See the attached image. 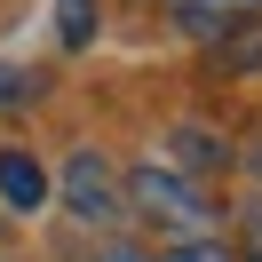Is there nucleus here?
I'll use <instances>...</instances> for the list:
<instances>
[{"label":"nucleus","instance_id":"2","mask_svg":"<svg viewBox=\"0 0 262 262\" xmlns=\"http://www.w3.org/2000/svg\"><path fill=\"white\" fill-rule=\"evenodd\" d=\"M64 207L80 214V223H96V230H112L119 214H127L119 175L103 167V151H72V167H64Z\"/></svg>","mask_w":262,"mask_h":262},{"label":"nucleus","instance_id":"7","mask_svg":"<svg viewBox=\"0 0 262 262\" xmlns=\"http://www.w3.org/2000/svg\"><path fill=\"white\" fill-rule=\"evenodd\" d=\"M40 88H48L40 72H24V64H0V112H16V103H32Z\"/></svg>","mask_w":262,"mask_h":262},{"label":"nucleus","instance_id":"1","mask_svg":"<svg viewBox=\"0 0 262 262\" xmlns=\"http://www.w3.org/2000/svg\"><path fill=\"white\" fill-rule=\"evenodd\" d=\"M119 199H127V214L167 223V230H199V223H207V191H199V183H183V175H167L159 159H151V167H135Z\"/></svg>","mask_w":262,"mask_h":262},{"label":"nucleus","instance_id":"11","mask_svg":"<svg viewBox=\"0 0 262 262\" xmlns=\"http://www.w3.org/2000/svg\"><path fill=\"white\" fill-rule=\"evenodd\" d=\"M246 254L262 262V214H254V223H246ZM246 254H238V262H246Z\"/></svg>","mask_w":262,"mask_h":262},{"label":"nucleus","instance_id":"10","mask_svg":"<svg viewBox=\"0 0 262 262\" xmlns=\"http://www.w3.org/2000/svg\"><path fill=\"white\" fill-rule=\"evenodd\" d=\"M96 262H151V254H143V246H127V238H112V246H103Z\"/></svg>","mask_w":262,"mask_h":262},{"label":"nucleus","instance_id":"4","mask_svg":"<svg viewBox=\"0 0 262 262\" xmlns=\"http://www.w3.org/2000/svg\"><path fill=\"white\" fill-rule=\"evenodd\" d=\"M0 199H8L16 214H32L40 199H48V175H40L32 151H0Z\"/></svg>","mask_w":262,"mask_h":262},{"label":"nucleus","instance_id":"6","mask_svg":"<svg viewBox=\"0 0 262 262\" xmlns=\"http://www.w3.org/2000/svg\"><path fill=\"white\" fill-rule=\"evenodd\" d=\"M96 24H103L96 0H56V32H64V48H88V40H96Z\"/></svg>","mask_w":262,"mask_h":262},{"label":"nucleus","instance_id":"12","mask_svg":"<svg viewBox=\"0 0 262 262\" xmlns=\"http://www.w3.org/2000/svg\"><path fill=\"white\" fill-rule=\"evenodd\" d=\"M254 175H262V143H254Z\"/></svg>","mask_w":262,"mask_h":262},{"label":"nucleus","instance_id":"3","mask_svg":"<svg viewBox=\"0 0 262 262\" xmlns=\"http://www.w3.org/2000/svg\"><path fill=\"white\" fill-rule=\"evenodd\" d=\"M159 167H167V175H183V183H191V175H214V167H223V143H214L207 127H175Z\"/></svg>","mask_w":262,"mask_h":262},{"label":"nucleus","instance_id":"9","mask_svg":"<svg viewBox=\"0 0 262 262\" xmlns=\"http://www.w3.org/2000/svg\"><path fill=\"white\" fill-rule=\"evenodd\" d=\"M151 262H238V246H223V238H183V246H167V254H151Z\"/></svg>","mask_w":262,"mask_h":262},{"label":"nucleus","instance_id":"5","mask_svg":"<svg viewBox=\"0 0 262 262\" xmlns=\"http://www.w3.org/2000/svg\"><path fill=\"white\" fill-rule=\"evenodd\" d=\"M230 8H246V0H175V24L191 40H214V32H230Z\"/></svg>","mask_w":262,"mask_h":262},{"label":"nucleus","instance_id":"8","mask_svg":"<svg viewBox=\"0 0 262 262\" xmlns=\"http://www.w3.org/2000/svg\"><path fill=\"white\" fill-rule=\"evenodd\" d=\"M254 64H262V24H246L223 40V72H254Z\"/></svg>","mask_w":262,"mask_h":262}]
</instances>
